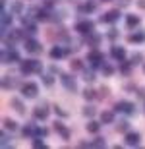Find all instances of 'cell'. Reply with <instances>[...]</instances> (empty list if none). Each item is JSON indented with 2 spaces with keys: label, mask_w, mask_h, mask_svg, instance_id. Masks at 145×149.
<instances>
[{
  "label": "cell",
  "mask_w": 145,
  "mask_h": 149,
  "mask_svg": "<svg viewBox=\"0 0 145 149\" xmlns=\"http://www.w3.org/2000/svg\"><path fill=\"white\" fill-rule=\"evenodd\" d=\"M41 81H43V85H45V87H52V85H54V83H56V77L54 76H52V74H43V76H41Z\"/></svg>",
  "instance_id": "obj_36"
},
{
  "label": "cell",
  "mask_w": 145,
  "mask_h": 149,
  "mask_svg": "<svg viewBox=\"0 0 145 149\" xmlns=\"http://www.w3.org/2000/svg\"><path fill=\"white\" fill-rule=\"evenodd\" d=\"M43 139L45 138H31V147L33 149H46V143Z\"/></svg>",
  "instance_id": "obj_40"
},
{
  "label": "cell",
  "mask_w": 145,
  "mask_h": 149,
  "mask_svg": "<svg viewBox=\"0 0 145 149\" xmlns=\"http://www.w3.org/2000/svg\"><path fill=\"white\" fill-rule=\"evenodd\" d=\"M105 37L108 39L110 43H114V41H116V39L120 37V31H118L116 27H110V29H108V31H106V35H105Z\"/></svg>",
  "instance_id": "obj_41"
},
{
  "label": "cell",
  "mask_w": 145,
  "mask_h": 149,
  "mask_svg": "<svg viewBox=\"0 0 145 149\" xmlns=\"http://www.w3.org/2000/svg\"><path fill=\"white\" fill-rule=\"evenodd\" d=\"M101 41H103V35L97 33V31H91L87 35H79V43L89 47V49H99L101 47Z\"/></svg>",
  "instance_id": "obj_6"
},
{
  "label": "cell",
  "mask_w": 145,
  "mask_h": 149,
  "mask_svg": "<svg viewBox=\"0 0 145 149\" xmlns=\"http://www.w3.org/2000/svg\"><path fill=\"white\" fill-rule=\"evenodd\" d=\"M130 62H132L134 66L143 64V62H145V54H143V52H139V50H135V52H132V54H130Z\"/></svg>",
  "instance_id": "obj_35"
},
{
  "label": "cell",
  "mask_w": 145,
  "mask_h": 149,
  "mask_svg": "<svg viewBox=\"0 0 145 149\" xmlns=\"http://www.w3.org/2000/svg\"><path fill=\"white\" fill-rule=\"evenodd\" d=\"M66 17V10H52L50 12V23L56 25V23H62Z\"/></svg>",
  "instance_id": "obj_27"
},
{
  "label": "cell",
  "mask_w": 145,
  "mask_h": 149,
  "mask_svg": "<svg viewBox=\"0 0 145 149\" xmlns=\"http://www.w3.org/2000/svg\"><path fill=\"white\" fill-rule=\"evenodd\" d=\"M81 114H83V118H95L97 116V107L95 105H85L83 109H81Z\"/></svg>",
  "instance_id": "obj_32"
},
{
  "label": "cell",
  "mask_w": 145,
  "mask_h": 149,
  "mask_svg": "<svg viewBox=\"0 0 145 149\" xmlns=\"http://www.w3.org/2000/svg\"><path fill=\"white\" fill-rule=\"evenodd\" d=\"M23 12H25V6H23V2H22V0H14V2H12V14L22 16Z\"/></svg>",
  "instance_id": "obj_39"
},
{
  "label": "cell",
  "mask_w": 145,
  "mask_h": 149,
  "mask_svg": "<svg viewBox=\"0 0 145 149\" xmlns=\"http://www.w3.org/2000/svg\"><path fill=\"white\" fill-rule=\"evenodd\" d=\"M124 22H126V27H128L130 31H134L135 27H139V23H141V17H139V16H135V14H128Z\"/></svg>",
  "instance_id": "obj_23"
},
{
  "label": "cell",
  "mask_w": 145,
  "mask_h": 149,
  "mask_svg": "<svg viewBox=\"0 0 145 149\" xmlns=\"http://www.w3.org/2000/svg\"><path fill=\"white\" fill-rule=\"evenodd\" d=\"M56 4H58V0H43V8L45 10H54Z\"/></svg>",
  "instance_id": "obj_46"
},
{
  "label": "cell",
  "mask_w": 145,
  "mask_h": 149,
  "mask_svg": "<svg viewBox=\"0 0 145 149\" xmlns=\"http://www.w3.org/2000/svg\"><path fill=\"white\" fill-rule=\"evenodd\" d=\"M120 66H118V72L122 74L124 77H132V74H134V64L130 62V58H126V60L118 62Z\"/></svg>",
  "instance_id": "obj_18"
},
{
  "label": "cell",
  "mask_w": 145,
  "mask_h": 149,
  "mask_svg": "<svg viewBox=\"0 0 145 149\" xmlns=\"http://www.w3.org/2000/svg\"><path fill=\"white\" fill-rule=\"evenodd\" d=\"M85 60L89 62V66L93 70H101L103 62H105V54L101 52V49H91L87 54H85Z\"/></svg>",
  "instance_id": "obj_5"
},
{
  "label": "cell",
  "mask_w": 145,
  "mask_h": 149,
  "mask_svg": "<svg viewBox=\"0 0 145 149\" xmlns=\"http://www.w3.org/2000/svg\"><path fill=\"white\" fill-rule=\"evenodd\" d=\"M78 147H79V149H83V147H91V141H83V139H81V141L78 143Z\"/></svg>",
  "instance_id": "obj_50"
},
{
  "label": "cell",
  "mask_w": 145,
  "mask_h": 149,
  "mask_svg": "<svg viewBox=\"0 0 145 149\" xmlns=\"http://www.w3.org/2000/svg\"><path fill=\"white\" fill-rule=\"evenodd\" d=\"M52 130H54L58 136H60L64 141H68V139L72 138V132H70V128L62 122V118H58V120H52Z\"/></svg>",
  "instance_id": "obj_12"
},
{
  "label": "cell",
  "mask_w": 145,
  "mask_h": 149,
  "mask_svg": "<svg viewBox=\"0 0 145 149\" xmlns=\"http://www.w3.org/2000/svg\"><path fill=\"white\" fill-rule=\"evenodd\" d=\"M132 130V124H130L126 118H122V120H118V122H114V132L116 134H126V132H130Z\"/></svg>",
  "instance_id": "obj_24"
},
{
  "label": "cell",
  "mask_w": 145,
  "mask_h": 149,
  "mask_svg": "<svg viewBox=\"0 0 145 149\" xmlns=\"http://www.w3.org/2000/svg\"><path fill=\"white\" fill-rule=\"evenodd\" d=\"M49 56H50V60H62V58H66L64 47L62 45H52V49L49 50Z\"/></svg>",
  "instance_id": "obj_21"
},
{
  "label": "cell",
  "mask_w": 145,
  "mask_h": 149,
  "mask_svg": "<svg viewBox=\"0 0 145 149\" xmlns=\"http://www.w3.org/2000/svg\"><path fill=\"white\" fill-rule=\"evenodd\" d=\"M135 95H137V99H139L141 103H145V87H141V85H139V87L135 89Z\"/></svg>",
  "instance_id": "obj_49"
},
{
  "label": "cell",
  "mask_w": 145,
  "mask_h": 149,
  "mask_svg": "<svg viewBox=\"0 0 145 149\" xmlns=\"http://www.w3.org/2000/svg\"><path fill=\"white\" fill-rule=\"evenodd\" d=\"M45 37L49 43L52 45H66L68 41H72V35H70V29L62 23H56L52 27H49L45 31Z\"/></svg>",
  "instance_id": "obj_1"
},
{
  "label": "cell",
  "mask_w": 145,
  "mask_h": 149,
  "mask_svg": "<svg viewBox=\"0 0 145 149\" xmlns=\"http://www.w3.org/2000/svg\"><path fill=\"white\" fill-rule=\"evenodd\" d=\"M108 97H110V87L106 83L99 85V89H97V101H106Z\"/></svg>",
  "instance_id": "obj_28"
},
{
  "label": "cell",
  "mask_w": 145,
  "mask_h": 149,
  "mask_svg": "<svg viewBox=\"0 0 145 149\" xmlns=\"http://www.w3.org/2000/svg\"><path fill=\"white\" fill-rule=\"evenodd\" d=\"M143 114H145V103H143Z\"/></svg>",
  "instance_id": "obj_55"
},
{
  "label": "cell",
  "mask_w": 145,
  "mask_h": 149,
  "mask_svg": "<svg viewBox=\"0 0 145 149\" xmlns=\"http://www.w3.org/2000/svg\"><path fill=\"white\" fill-rule=\"evenodd\" d=\"M49 72L52 74V76H60L62 70H60V66H58V64H50V66H49Z\"/></svg>",
  "instance_id": "obj_47"
},
{
  "label": "cell",
  "mask_w": 145,
  "mask_h": 149,
  "mask_svg": "<svg viewBox=\"0 0 145 149\" xmlns=\"http://www.w3.org/2000/svg\"><path fill=\"white\" fill-rule=\"evenodd\" d=\"M8 105H10V109H14V111H16L17 114H22V116L25 114V112H27V107L23 105V101L19 99V97H12Z\"/></svg>",
  "instance_id": "obj_19"
},
{
  "label": "cell",
  "mask_w": 145,
  "mask_h": 149,
  "mask_svg": "<svg viewBox=\"0 0 145 149\" xmlns=\"http://www.w3.org/2000/svg\"><path fill=\"white\" fill-rule=\"evenodd\" d=\"M0 143H2V147H10L12 145V136H6V130L2 128V132H0Z\"/></svg>",
  "instance_id": "obj_42"
},
{
  "label": "cell",
  "mask_w": 145,
  "mask_h": 149,
  "mask_svg": "<svg viewBox=\"0 0 145 149\" xmlns=\"http://www.w3.org/2000/svg\"><path fill=\"white\" fill-rule=\"evenodd\" d=\"M2 128L8 130V132H16L17 130V122L14 120V118H10V116H4V118H2Z\"/></svg>",
  "instance_id": "obj_30"
},
{
  "label": "cell",
  "mask_w": 145,
  "mask_h": 149,
  "mask_svg": "<svg viewBox=\"0 0 145 149\" xmlns=\"http://www.w3.org/2000/svg\"><path fill=\"white\" fill-rule=\"evenodd\" d=\"M135 4H137L139 10H145V0H135Z\"/></svg>",
  "instance_id": "obj_51"
},
{
  "label": "cell",
  "mask_w": 145,
  "mask_h": 149,
  "mask_svg": "<svg viewBox=\"0 0 145 149\" xmlns=\"http://www.w3.org/2000/svg\"><path fill=\"white\" fill-rule=\"evenodd\" d=\"M99 2H112V0H99Z\"/></svg>",
  "instance_id": "obj_53"
},
{
  "label": "cell",
  "mask_w": 145,
  "mask_h": 149,
  "mask_svg": "<svg viewBox=\"0 0 145 149\" xmlns=\"http://www.w3.org/2000/svg\"><path fill=\"white\" fill-rule=\"evenodd\" d=\"M143 74H145V62H143Z\"/></svg>",
  "instance_id": "obj_54"
},
{
  "label": "cell",
  "mask_w": 145,
  "mask_h": 149,
  "mask_svg": "<svg viewBox=\"0 0 145 149\" xmlns=\"http://www.w3.org/2000/svg\"><path fill=\"white\" fill-rule=\"evenodd\" d=\"M52 111H54L56 114L60 116V118H70V112H68V111H64V109H62L60 105H56V103L52 105Z\"/></svg>",
  "instance_id": "obj_43"
},
{
  "label": "cell",
  "mask_w": 145,
  "mask_h": 149,
  "mask_svg": "<svg viewBox=\"0 0 145 149\" xmlns=\"http://www.w3.org/2000/svg\"><path fill=\"white\" fill-rule=\"evenodd\" d=\"M23 29H25V33H27L29 37H35V33L39 31V27H37V22L31 23V25H27V27H23Z\"/></svg>",
  "instance_id": "obj_45"
},
{
  "label": "cell",
  "mask_w": 145,
  "mask_h": 149,
  "mask_svg": "<svg viewBox=\"0 0 145 149\" xmlns=\"http://www.w3.org/2000/svg\"><path fill=\"white\" fill-rule=\"evenodd\" d=\"M22 85H23V83L19 81V77H16L14 74H4L2 79H0V87L4 89V91H6V89H16V87L19 89Z\"/></svg>",
  "instance_id": "obj_8"
},
{
  "label": "cell",
  "mask_w": 145,
  "mask_h": 149,
  "mask_svg": "<svg viewBox=\"0 0 145 149\" xmlns=\"http://www.w3.org/2000/svg\"><path fill=\"white\" fill-rule=\"evenodd\" d=\"M50 109H52V107H49V103H43V105L35 107L33 109V118L35 120H46L49 114H50Z\"/></svg>",
  "instance_id": "obj_17"
},
{
  "label": "cell",
  "mask_w": 145,
  "mask_h": 149,
  "mask_svg": "<svg viewBox=\"0 0 145 149\" xmlns=\"http://www.w3.org/2000/svg\"><path fill=\"white\" fill-rule=\"evenodd\" d=\"M76 10H78L79 16H91L97 12V0H83L76 6Z\"/></svg>",
  "instance_id": "obj_9"
},
{
  "label": "cell",
  "mask_w": 145,
  "mask_h": 149,
  "mask_svg": "<svg viewBox=\"0 0 145 149\" xmlns=\"http://www.w3.org/2000/svg\"><path fill=\"white\" fill-rule=\"evenodd\" d=\"M60 83H62V87L66 89L68 93H78V91H79L78 79H76V76H74V74L62 72V74H60Z\"/></svg>",
  "instance_id": "obj_7"
},
{
  "label": "cell",
  "mask_w": 145,
  "mask_h": 149,
  "mask_svg": "<svg viewBox=\"0 0 145 149\" xmlns=\"http://www.w3.org/2000/svg\"><path fill=\"white\" fill-rule=\"evenodd\" d=\"M137 87H139V85H137L135 81H126L122 85V89L126 91V93H135V89H137Z\"/></svg>",
  "instance_id": "obj_44"
},
{
  "label": "cell",
  "mask_w": 145,
  "mask_h": 149,
  "mask_svg": "<svg viewBox=\"0 0 145 149\" xmlns=\"http://www.w3.org/2000/svg\"><path fill=\"white\" fill-rule=\"evenodd\" d=\"M91 147L93 149H103L106 147V139L101 136V134H95V138H93V141H91Z\"/></svg>",
  "instance_id": "obj_34"
},
{
  "label": "cell",
  "mask_w": 145,
  "mask_h": 149,
  "mask_svg": "<svg viewBox=\"0 0 145 149\" xmlns=\"http://www.w3.org/2000/svg\"><path fill=\"white\" fill-rule=\"evenodd\" d=\"M76 31H78L79 35H87L91 33V31H95V22H91V19H79L78 23H76Z\"/></svg>",
  "instance_id": "obj_15"
},
{
  "label": "cell",
  "mask_w": 145,
  "mask_h": 149,
  "mask_svg": "<svg viewBox=\"0 0 145 149\" xmlns=\"http://www.w3.org/2000/svg\"><path fill=\"white\" fill-rule=\"evenodd\" d=\"M101 126H103V124H101V120H93V118H89V122L85 124V130H87L89 134H93V136H95V134H99Z\"/></svg>",
  "instance_id": "obj_29"
},
{
  "label": "cell",
  "mask_w": 145,
  "mask_h": 149,
  "mask_svg": "<svg viewBox=\"0 0 145 149\" xmlns=\"http://www.w3.org/2000/svg\"><path fill=\"white\" fill-rule=\"evenodd\" d=\"M120 17H122V12H120V8H112V10L105 12V14L99 17V23H116Z\"/></svg>",
  "instance_id": "obj_13"
},
{
  "label": "cell",
  "mask_w": 145,
  "mask_h": 149,
  "mask_svg": "<svg viewBox=\"0 0 145 149\" xmlns=\"http://www.w3.org/2000/svg\"><path fill=\"white\" fill-rule=\"evenodd\" d=\"M12 19H14V16H12L10 12H0V25H2V33H6V31L10 29Z\"/></svg>",
  "instance_id": "obj_22"
},
{
  "label": "cell",
  "mask_w": 145,
  "mask_h": 149,
  "mask_svg": "<svg viewBox=\"0 0 145 149\" xmlns=\"http://www.w3.org/2000/svg\"><path fill=\"white\" fill-rule=\"evenodd\" d=\"M112 111H114V112H122V114H126V116H135V114H137V107H135L134 101L120 99V101H114Z\"/></svg>",
  "instance_id": "obj_3"
},
{
  "label": "cell",
  "mask_w": 145,
  "mask_h": 149,
  "mask_svg": "<svg viewBox=\"0 0 145 149\" xmlns=\"http://www.w3.org/2000/svg\"><path fill=\"white\" fill-rule=\"evenodd\" d=\"M114 72H116V68L112 66L110 62H103V66H101V74L105 77H110V76H114Z\"/></svg>",
  "instance_id": "obj_33"
},
{
  "label": "cell",
  "mask_w": 145,
  "mask_h": 149,
  "mask_svg": "<svg viewBox=\"0 0 145 149\" xmlns=\"http://www.w3.org/2000/svg\"><path fill=\"white\" fill-rule=\"evenodd\" d=\"M126 41L132 45H139V43H145V29H139V31H134L126 37Z\"/></svg>",
  "instance_id": "obj_20"
},
{
  "label": "cell",
  "mask_w": 145,
  "mask_h": 149,
  "mask_svg": "<svg viewBox=\"0 0 145 149\" xmlns=\"http://www.w3.org/2000/svg\"><path fill=\"white\" fill-rule=\"evenodd\" d=\"M81 77H83V81H87V83H93L95 81V70H93V68H83V70H81Z\"/></svg>",
  "instance_id": "obj_31"
},
{
  "label": "cell",
  "mask_w": 145,
  "mask_h": 149,
  "mask_svg": "<svg viewBox=\"0 0 145 149\" xmlns=\"http://www.w3.org/2000/svg\"><path fill=\"white\" fill-rule=\"evenodd\" d=\"M19 72L23 76H43L45 72V66L41 60H35V58H25V60L19 62Z\"/></svg>",
  "instance_id": "obj_2"
},
{
  "label": "cell",
  "mask_w": 145,
  "mask_h": 149,
  "mask_svg": "<svg viewBox=\"0 0 145 149\" xmlns=\"http://www.w3.org/2000/svg\"><path fill=\"white\" fill-rule=\"evenodd\" d=\"M114 2H116V8H120V10H122V8H128L134 0H114Z\"/></svg>",
  "instance_id": "obj_48"
},
{
  "label": "cell",
  "mask_w": 145,
  "mask_h": 149,
  "mask_svg": "<svg viewBox=\"0 0 145 149\" xmlns=\"http://www.w3.org/2000/svg\"><path fill=\"white\" fill-rule=\"evenodd\" d=\"M108 54H110V58H112L114 62H122V60H126V58H128V52H126V49H124V47H118V45H114V43H112L110 52H108Z\"/></svg>",
  "instance_id": "obj_16"
},
{
  "label": "cell",
  "mask_w": 145,
  "mask_h": 149,
  "mask_svg": "<svg viewBox=\"0 0 145 149\" xmlns=\"http://www.w3.org/2000/svg\"><path fill=\"white\" fill-rule=\"evenodd\" d=\"M0 60H2V64H6V66H12V64H19L23 58L16 50V47H6V49H2V52H0Z\"/></svg>",
  "instance_id": "obj_4"
},
{
  "label": "cell",
  "mask_w": 145,
  "mask_h": 149,
  "mask_svg": "<svg viewBox=\"0 0 145 149\" xmlns=\"http://www.w3.org/2000/svg\"><path fill=\"white\" fill-rule=\"evenodd\" d=\"M35 128H37L35 122H25L23 128H22V138H33L35 136Z\"/></svg>",
  "instance_id": "obj_26"
},
{
  "label": "cell",
  "mask_w": 145,
  "mask_h": 149,
  "mask_svg": "<svg viewBox=\"0 0 145 149\" xmlns=\"http://www.w3.org/2000/svg\"><path fill=\"white\" fill-rule=\"evenodd\" d=\"M70 68H72V72H81L85 68V64H83L81 58H72V60H70Z\"/></svg>",
  "instance_id": "obj_38"
},
{
  "label": "cell",
  "mask_w": 145,
  "mask_h": 149,
  "mask_svg": "<svg viewBox=\"0 0 145 149\" xmlns=\"http://www.w3.org/2000/svg\"><path fill=\"white\" fill-rule=\"evenodd\" d=\"M139 143H141V136L137 132L130 130V132L124 134V145L126 147H139Z\"/></svg>",
  "instance_id": "obj_14"
},
{
  "label": "cell",
  "mask_w": 145,
  "mask_h": 149,
  "mask_svg": "<svg viewBox=\"0 0 145 149\" xmlns=\"http://www.w3.org/2000/svg\"><path fill=\"white\" fill-rule=\"evenodd\" d=\"M23 50H25L27 54H41V52H43V45L35 37H29V39L23 41Z\"/></svg>",
  "instance_id": "obj_11"
},
{
  "label": "cell",
  "mask_w": 145,
  "mask_h": 149,
  "mask_svg": "<svg viewBox=\"0 0 145 149\" xmlns=\"http://www.w3.org/2000/svg\"><path fill=\"white\" fill-rule=\"evenodd\" d=\"M0 12H6V0H0Z\"/></svg>",
  "instance_id": "obj_52"
},
{
  "label": "cell",
  "mask_w": 145,
  "mask_h": 149,
  "mask_svg": "<svg viewBox=\"0 0 145 149\" xmlns=\"http://www.w3.org/2000/svg\"><path fill=\"white\" fill-rule=\"evenodd\" d=\"M81 95H83L85 101H95L97 99V89L95 87H85L83 91H81Z\"/></svg>",
  "instance_id": "obj_37"
},
{
  "label": "cell",
  "mask_w": 145,
  "mask_h": 149,
  "mask_svg": "<svg viewBox=\"0 0 145 149\" xmlns=\"http://www.w3.org/2000/svg\"><path fill=\"white\" fill-rule=\"evenodd\" d=\"M19 91H22V95L25 99H37V97H39V85L35 81H25L22 87H19Z\"/></svg>",
  "instance_id": "obj_10"
},
{
  "label": "cell",
  "mask_w": 145,
  "mask_h": 149,
  "mask_svg": "<svg viewBox=\"0 0 145 149\" xmlns=\"http://www.w3.org/2000/svg\"><path fill=\"white\" fill-rule=\"evenodd\" d=\"M114 116H116V112L112 109H108V111H103L99 114V120H101V124H114Z\"/></svg>",
  "instance_id": "obj_25"
}]
</instances>
